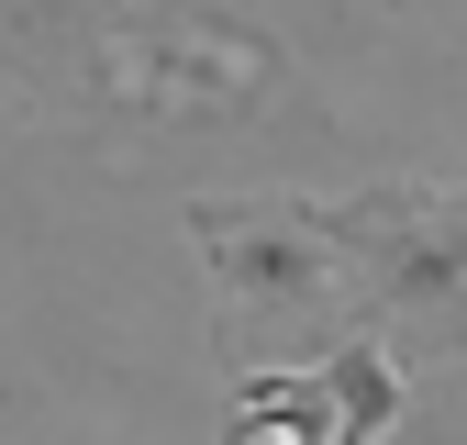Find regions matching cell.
<instances>
[{"mask_svg": "<svg viewBox=\"0 0 467 445\" xmlns=\"http://www.w3.org/2000/svg\"><path fill=\"white\" fill-rule=\"evenodd\" d=\"M190 234L201 267L223 290V334L234 346H323L334 323H357L345 301V245L323 201H289V190H245V201H190Z\"/></svg>", "mask_w": 467, "mask_h": 445, "instance_id": "obj_1", "label": "cell"}, {"mask_svg": "<svg viewBox=\"0 0 467 445\" xmlns=\"http://www.w3.org/2000/svg\"><path fill=\"white\" fill-rule=\"evenodd\" d=\"M312 378H323V401H334V445H389L400 434L412 378H400V357H389L379 323H334L323 346H312Z\"/></svg>", "mask_w": 467, "mask_h": 445, "instance_id": "obj_2", "label": "cell"}, {"mask_svg": "<svg viewBox=\"0 0 467 445\" xmlns=\"http://www.w3.org/2000/svg\"><path fill=\"white\" fill-rule=\"evenodd\" d=\"M223 445H301V434H278V423H256V412H234V423H223Z\"/></svg>", "mask_w": 467, "mask_h": 445, "instance_id": "obj_3", "label": "cell"}]
</instances>
